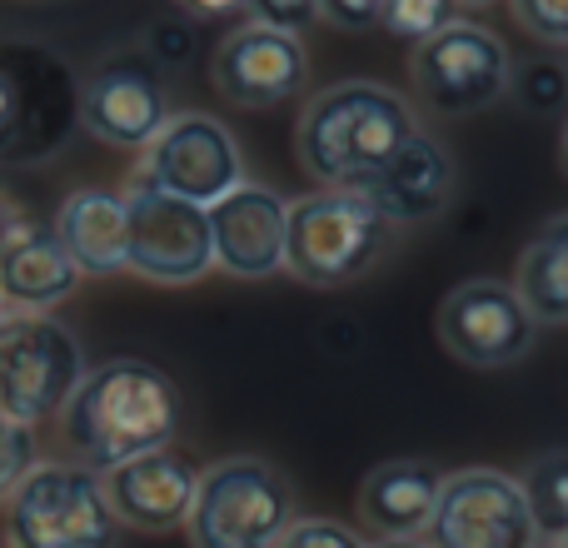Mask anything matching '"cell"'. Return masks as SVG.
I'll list each match as a JSON object with an SVG mask.
<instances>
[{
	"instance_id": "cell-1",
	"label": "cell",
	"mask_w": 568,
	"mask_h": 548,
	"mask_svg": "<svg viewBox=\"0 0 568 548\" xmlns=\"http://www.w3.org/2000/svg\"><path fill=\"white\" fill-rule=\"evenodd\" d=\"M75 464L105 474L150 449H165L180 434V389L150 359H105L85 369L55 414Z\"/></svg>"
},
{
	"instance_id": "cell-2",
	"label": "cell",
	"mask_w": 568,
	"mask_h": 548,
	"mask_svg": "<svg viewBox=\"0 0 568 548\" xmlns=\"http://www.w3.org/2000/svg\"><path fill=\"white\" fill-rule=\"evenodd\" d=\"M419 130L414 105L374 80H339L310 95L294 125V160L324 190H359Z\"/></svg>"
},
{
	"instance_id": "cell-3",
	"label": "cell",
	"mask_w": 568,
	"mask_h": 548,
	"mask_svg": "<svg viewBox=\"0 0 568 548\" xmlns=\"http://www.w3.org/2000/svg\"><path fill=\"white\" fill-rule=\"evenodd\" d=\"M80 125V80L50 45H0V165H45Z\"/></svg>"
},
{
	"instance_id": "cell-4",
	"label": "cell",
	"mask_w": 568,
	"mask_h": 548,
	"mask_svg": "<svg viewBox=\"0 0 568 548\" xmlns=\"http://www.w3.org/2000/svg\"><path fill=\"white\" fill-rule=\"evenodd\" d=\"M300 519L290 479L260 454H230V459L200 469V489L190 504V548H275Z\"/></svg>"
},
{
	"instance_id": "cell-5",
	"label": "cell",
	"mask_w": 568,
	"mask_h": 548,
	"mask_svg": "<svg viewBox=\"0 0 568 548\" xmlns=\"http://www.w3.org/2000/svg\"><path fill=\"white\" fill-rule=\"evenodd\" d=\"M394 230L354 190H314L284 215V270L310 290H344L389 255Z\"/></svg>"
},
{
	"instance_id": "cell-6",
	"label": "cell",
	"mask_w": 568,
	"mask_h": 548,
	"mask_svg": "<svg viewBox=\"0 0 568 548\" xmlns=\"http://www.w3.org/2000/svg\"><path fill=\"white\" fill-rule=\"evenodd\" d=\"M10 548H115L120 519L105 484L75 459H40L6 499Z\"/></svg>"
},
{
	"instance_id": "cell-7",
	"label": "cell",
	"mask_w": 568,
	"mask_h": 548,
	"mask_svg": "<svg viewBox=\"0 0 568 548\" xmlns=\"http://www.w3.org/2000/svg\"><path fill=\"white\" fill-rule=\"evenodd\" d=\"M514 60L494 30L474 20H454L439 35L419 40L409 55V80L419 105L434 115H479L509 95Z\"/></svg>"
},
{
	"instance_id": "cell-8",
	"label": "cell",
	"mask_w": 568,
	"mask_h": 548,
	"mask_svg": "<svg viewBox=\"0 0 568 548\" xmlns=\"http://www.w3.org/2000/svg\"><path fill=\"white\" fill-rule=\"evenodd\" d=\"M85 374L80 339L50 314H16L0 329V409L20 424H45L65 409Z\"/></svg>"
},
{
	"instance_id": "cell-9",
	"label": "cell",
	"mask_w": 568,
	"mask_h": 548,
	"mask_svg": "<svg viewBox=\"0 0 568 548\" xmlns=\"http://www.w3.org/2000/svg\"><path fill=\"white\" fill-rule=\"evenodd\" d=\"M125 270L150 284H195L215 270L210 250V220L190 200L165 195L135 175L125 190Z\"/></svg>"
},
{
	"instance_id": "cell-10",
	"label": "cell",
	"mask_w": 568,
	"mask_h": 548,
	"mask_svg": "<svg viewBox=\"0 0 568 548\" xmlns=\"http://www.w3.org/2000/svg\"><path fill=\"white\" fill-rule=\"evenodd\" d=\"M419 539L429 548H539L519 479L499 469L444 474V489Z\"/></svg>"
},
{
	"instance_id": "cell-11",
	"label": "cell",
	"mask_w": 568,
	"mask_h": 548,
	"mask_svg": "<svg viewBox=\"0 0 568 548\" xmlns=\"http://www.w3.org/2000/svg\"><path fill=\"white\" fill-rule=\"evenodd\" d=\"M170 115V90L145 50H115L80 80V130L110 150H145Z\"/></svg>"
},
{
	"instance_id": "cell-12",
	"label": "cell",
	"mask_w": 568,
	"mask_h": 548,
	"mask_svg": "<svg viewBox=\"0 0 568 548\" xmlns=\"http://www.w3.org/2000/svg\"><path fill=\"white\" fill-rule=\"evenodd\" d=\"M439 344L469 369H509L529 359L539 344V324L504 280H464L439 304Z\"/></svg>"
},
{
	"instance_id": "cell-13",
	"label": "cell",
	"mask_w": 568,
	"mask_h": 548,
	"mask_svg": "<svg viewBox=\"0 0 568 548\" xmlns=\"http://www.w3.org/2000/svg\"><path fill=\"white\" fill-rule=\"evenodd\" d=\"M140 155H145L140 160V175L150 185H160L175 200H190L200 210L225 200L245 180V155H240L235 135L215 115H200V110L170 115L165 130Z\"/></svg>"
},
{
	"instance_id": "cell-14",
	"label": "cell",
	"mask_w": 568,
	"mask_h": 548,
	"mask_svg": "<svg viewBox=\"0 0 568 548\" xmlns=\"http://www.w3.org/2000/svg\"><path fill=\"white\" fill-rule=\"evenodd\" d=\"M304 75H310V55H304L300 35H284L270 26H235L220 50L210 55V85L225 105L240 110H270L300 95Z\"/></svg>"
},
{
	"instance_id": "cell-15",
	"label": "cell",
	"mask_w": 568,
	"mask_h": 548,
	"mask_svg": "<svg viewBox=\"0 0 568 548\" xmlns=\"http://www.w3.org/2000/svg\"><path fill=\"white\" fill-rule=\"evenodd\" d=\"M100 484H105L110 514L120 519V529L170 534L190 519V504H195L200 489V464L185 449L165 444V449H150L140 459L105 469Z\"/></svg>"
},
{
	"instance_id": "cell-16",
	"label": "cell",
	"mask_w": 568,
	"mask_h": 548,
	"mask_svg": "<svg viewBox=\"0 0 568 548\" xmlns=\"http://www.w3.org/2000/svg\"><path fill=\"white\" fill-rule=\"evenodd\" d=\"M284 215H290V200L245 175L225 200H215L205 210L215 270L235 274V280H270V274H280L284 270Z\"/></svg>"
},
{
	"instance_id": "cell-17",
	"label": "cell",
	"mask_w": 568,
	"mask_h": 548,
	"mask_svg": "<svg viewBox=\"0 0 568 548\" xmlns=\"http://www.w3.org/2000/svg\"><path fill=\"white\" fill-rule=\"evenodd\" d=\"M454 190H459V170H454L449 150L434 135L414 130L399 145V155L374 180H364L354 195L389 230H404V225H429V220H439L444 210L454 205Z\"/></svg>"
},
{
	"instance_id": "cell-18",
	"label": "cell",
	"mask_w": 568,
	"mask_h": 548,
	"mask_svg": "<svg viewBox=\"0 0 568 548\" xmlns=\"http://www.w3.org/2000/svg\"><path fill=\"white\" fill-rule=\"evenodd\" d=\"M444 489V469L429 459H384L364 474L354 514L359 529L379 539H419L434 514V499Z\"/></svg>"
},
{
	"instance_id": "cell-19",
	"label": "cell",
	"mask_w": 568,
	"mask_h": 548,
	"mask_svg": "<svg viewBox=\"0 0 568 548\" xmlns=\"http://www.w3.org/2000/svg\"><path fill=\"white\" fill-rule=\"evenodd\" d=\"M55 245L65 250V260L95 280L125 270V200L115 190L85 185L75 195H65V205L55 210V225H50Z\"/></svg>"
},
{
	"instance_id": "cell-20",
	"label": "cell",
	"mask_w": 568,
	"mask_h": 548,
	"mask_svg": "<svg viewBox=\"0 0 568 548\" xmlns=\"http://www.w3.org/2000/svg\"><path fill=\"white\" fill-rule=\"evenodd\" d=\"M80 290V270L55 245L50 225L30 220L6 250H0V294L20 314H50Z\"/></svg>"
},
{
	"instance_id": "cell-21",
	"label": "cell",
	"mask_w": 568,
	"mask_h": 548,
	"mask_svg": "<svg viewBox=\"0 0 568 548\" xmlns=\"http://www.w3.org/2000/svg\"><path fill=\"white\" fill-rule=\"evenodd\" d=\"M514 294L534 324H568V215H554L534 230L514 270Z\"/></svg>"
},
{
	"instance_id": "cell-22",
	"label": "cell",
	"mask_w": 568,
	"mask_h": 548,
	"mask_svg": "<svg viewBox=\"0 0 568 548\" xmlns=\"http://www.w3.org/2000/svg\"><path fill=\"white\" fill-rule=\"evenodd\" d=\"M519 494L529 504L534 534L544 544H568V449H549L539 459H529V469L519 474Z\"/></svg>"
},
{
	"instance_id": "cell-23",
	"label": "cell",
	"mask_w": 568,
	"mask_h": 548,
	"mask_svg": "<svg viewBox=\"0 0 568 548\" xmlns=\"http://www.w3.org/2000/svg\"><path fill=\"white\" fill-rule=\"evenodd\" d=\"M454 20H459V6H454V0H384L379 6V26L399 40H414V45L439 35V30L454 26Z\"/></svg>"
},
{
	"instance_id": "cell-24",
	"label": "cell",
	"mask_w": 568,
	"mask_h": 548,
	"mask_svg": "<svg viewBox=\"0 0 568 548\" xmlns=\"http://www.w3.org/2000/svg\"><path fill=\"white\" fill-rule=\"evenodd\" d=\"M509 90L524 110L554 115V110L568 105V70L559 60H524V65L509 75Z\"/></svg>"
},
{
	"instance_id": "cell-25",
	"label": "cell",
	"mask_w": 568,
	"mask_h": 548,
	"mask_svg": "<svg viewBox=\"0 0 568 548\" xmlns=\"http://www.w3.org/2000/svg\"><path fill=\"white\" fill-rule=\"evenodd\" d=\"M36 464H40L36 429H30V424H20V419H10V414L0 409V504L20 489V479H26Z\"/></svg>"
},
{
	"instance_id": "cell-26",
	"label": "cell",
	"mask_w": 568,
	"mask_h": 548,
	"mask_svg": "<svg viewBox=\"0 0 568 548\" xmlns=\"http://www.w3.org/2000/svg\"><path fill=\"white\" fill-rule=\"evenodd\" d=\"M275 548H369L359 529L339 519H294V529L284 534Z\"/></svg>"
},
{
	"instance_id": "cell-27",
	"label": "cell",
	"mask_w": 568,
	"mask_h": 548,
	"mask_svg": "<svg viewBox=\"0 0 568 548\" xmlns=\"http://www.w3.org/2000/svg\"><path fill=\"white\" fill-rule=\"evenodd\" d=\"M514 16L544 45H568V0H514Z\"/></svg>"
},
{
	"instance_id": "cell-28",
	"label": "cell",
	"mask_w": 568,
	"mask_h": 548,
	"mask_svg": "<svg viewBox=\"0 0 568 548\" xmlns=\"http://www.w3.org/2000/svg\"><path fill=\"white\" fill-rule=\"evenodd\" d=\"M255 26L284 30V35H300L314 16H320V0H245Z\"/></svg>"
},
{
	"instance_id": "cell-29",
	"label": "cell",
	"mask_w": 568,
	"mask_h": 548,
	"mask_svg": "<svg viewBox=\"0 0 568 548\" xmlns=\"http://www.w3.org/2000/svg\"><path fill=\"white\" fill-rule=\"evenodd\" d=\"M379 6L384 0H320V16L339 30H369L379 26Z\"/></svg>"
},
{
	"instance_id": "cell-30",
	"label": "cell",
	"mask_w": 568,
	"mask_h": 548,
	"mask_svg": "<svg viewBox=\"0 0 568 548\" xmlns=\"http://www.w3.org/2000/svg\"><path fill=\"white\" fill-rule=\"evenodd\" d=\"M190 50H195V30L190 26H155V35H150V60L155 65H185Z\"/></svg>"
},
{
	"instance_id": "cell-31",
	"label": "cell",
	"mask_w": 568,
	"mask_h": 548,
	"mask_svg": "<svg viewBox=\"0 0 568 548\" xmlns=\"http://www.w3.org/2000/svg\"><path fill=\"white\" fill-rule=\"evenodd\" d=\"M26 225H30V215H26V210L16 205V200L6 195V190H0V250H6L10 240H16V235H20V230H26Z\"/></svg>"
},
{
	"instance_id": "cell-32",
	"label": "cell",
	"mask_w": 568,
	"mask_h": 548,
	"mask_svg": "<svg viewBox=\"0 0 568 548\" xmlns=\"http://www.w3.org/2000/svg\"><path fill=\"white\" fill-rule=\"evenodd\" d=\"M185 16H195V20H215V16H230V10H240L245 0H175Z\"/></svg>"
},
{
	"instance_id": "cell-33",
	"label": "cell",
	"mask_w": 568,
	"mask_h": 548,
	"mask_svg": "<svg viewBox=\"0 0 568 548\" xmlns=\"http://www.w3.org/2000/svg\"><path fill=\"white\" fill-rule=\"evenodd\" d=\"M369 548H429L424 539H379V544H369Z\"/></svg>"
},
{
	"instance_id": "cell-34",
	"label": "cell",
	"mask_w": 568,
	"mask_h": 548,
	"mask_svg": "<svg viewBox=\"0 0 568 548\" xmlns=\"http://www.w3.org/2000/svg\"><path fill=\"white\" fill-rule=\"evenodd\" d=\"M16 314H20V309H16V304H10V300H6V294H0V329H6V324L16 319Z\"/></svg>"
},
{
	"instance_id": "cell-35",
	"label": "cell",
	"mask_w": 568,
	"mask_h": 548,
	"mask_svg": "<svg viewBox=\"0 0 568 548\" xmlns=\"http://www.w3.org/2000/svg\"><path fill=\"white\" fill-rule=\"evenodd\" d=\"M559 165H564V175H568V120H564V135H559Z\"/></svg>"
},
{
	"instance_id": "cell-36",
	"label": "cell",
	"mask_w": 568,
	"mask_h": 548,
	"mask_svg": "<svg viewBox=\"0 0 568 548\" xmlns=\"http://www.w3.org/2000/svg\"><path fill=\"white\" fill-rule=\"evenodd\" d=\"M454 6H499V0H454Z\"/></svg>"
},
{
	"instance_id": "cell-37",
	"label": "cell",
	"mask_w": 568,
	"mask_h": 548,
	"mask_svg": "<svg viewBox=\"0 0 568 548\" xmlns=\"http://www.w3.org/2000/svg\"><path fill=\"white\" fill-rule=\"evenodd\" d=\"M564 548H568V544H564Z\"/></svg>"
}]
</instances>
